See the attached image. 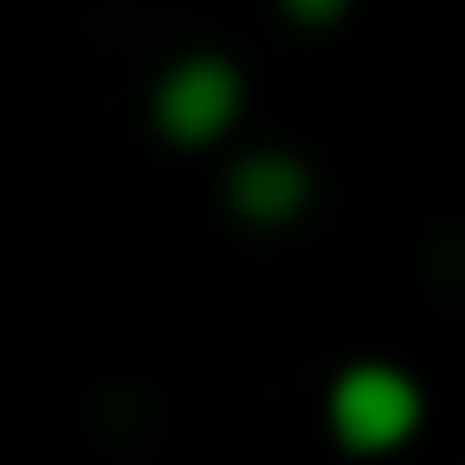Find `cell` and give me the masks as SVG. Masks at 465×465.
Segmentation results:
<instances>
[{"label":"cell","instance_id":"obj_1","mask_svg":"<svg viewBox=\"0 0 465 465\" xmlns=\"http://www.w3.org/2000/svg\"><path fill=\"white\" fill-rule=\"evenodd\" d=\"M327 425H335L343 450L384 458V450H401V441L425 425V401H417V384H409L401 368H376V360H368V368H343V376H335Z\"/></svg>","mask_w":465,"mask_h":465},{"label":"cell","instance_id":"obj_2","mask_svg":"<svg viewBox=\"0 0 465 465\" xmlns=\"http://www.w3.org/2000/svg\"><path fill=\"white\" fill-rule=\"evenodd\" d=\"M147 114H155V131H163L172 147H213V139L237 131V114H245V82H237L229 57H180V65L155 82Z\"/></svg>","mask_w":465,"mask_h":465},{"label":"cell","instance_id":"obj_3","mask_svg":"<svg viewBox=\"0 0 465 465\" xmlns=\"http://www.w3.org/2000/svg\"><path fill=\"white\" fill-rule=\"evenodd\" d=\"M302 204H311V163L302 155L253 147V155L229 163V213L245 229H286V221H302Z\"/></svg>","mask_w":465,"mask_h":465},{"label":"cell","instance_id":"obj_4","mask_svg":"<svg viewBox=\"0 0 465 465\" xmlns=\"http://www.w3.org/2000/svg\"><path fill=\"white\" fill-rule=\"evenodd\" d=\"M343 8H351V0H286V16H294V25H335Z\"/></svg>","mask_w":465,"mask_h":465}]
</instances>
